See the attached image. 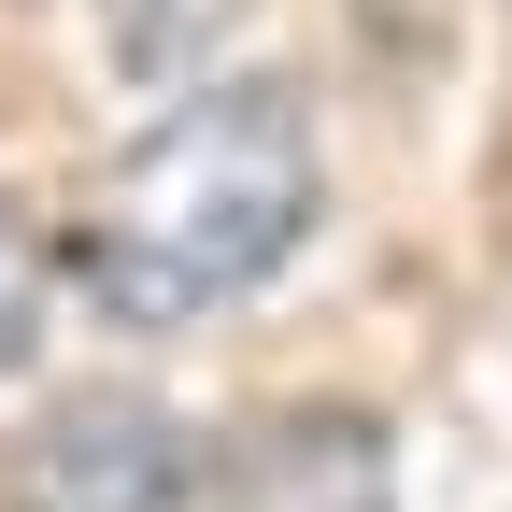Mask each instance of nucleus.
Masks as SVG:
<instances>
[{
  "mask_svg": "<svg viewBox=\"0 0 512 512\" xmlns=\"http://www.w3.org/2000/svg\"><path fill=\"white\" fill-rule=\"evenodd\" d=\"M328 214V143L285 72H185L86 185L72 285L100 328H200L299 271Z\"/></svg>",
  "mask_w": 512,
  "mask_h": 512,
  "instance_id": "nucleus-1",
  "label": "nucleus"
},
{
  "mask_svg": "<svg viewBox=\"0 0 512 512\" xmlns=\"http://www.w3.org/2000/svg\"><path fill=\"white\" fill-rule=\"evenodd\" d=\"M214 498H228V456L128 384H86L15 441V512H214Z\"/></svg>",
  "mask_w": 512,
  "mask_h": 512,
  "instance_id": "nucleus-2",
  "label": "nucleus"
},
{
  "mask_svg": "<svg viewBox=\"0 0 512 512\" xmlns=\"http://www.w3.org/2000/svg\"><path fill=\"white\" fill-rule=\"evenodd\" d=\"M214 512H399V456H384V427L342 413V399H299L271 413L228 456V498Z\"/></svg>",
  "mask_w": 512,
  "mask_h": 512,
  "instance_id": "nucleus-3",
  "label": "nucleus"
},
{
  "mask_svg": "<svg viewBox=\"0 0 512 512\" xmlns=\"http://www.w3.org/2000/svg\"><path fill=\"white\" fill-rule=\"evenodd\" d=\"M86 15H100V43H114V72H128V86H185V72L228 43L242 0H86Z\"/></svg>",
  "mask_w": 512,
  "mask_h": 512,
  "instance_id": "nucleus-4",
  "label": "nucleus"
},
{
  "mask_svg": "<svg viewBox=\"0 0 512 512\" xmlns=\"http://www.w3.org/2000/svg\"><path fill=\"white\" fill-rule=\"evenodd\" d=\"M43 285H57V271H43V228L0 200V384H15L29 342H43Z\"/></svg>",
  "mask_w": 512,
  "mask_h": 512,
  "instance_id": "nucleus-5",
  "label": "nucleus"
}]
</instances>
